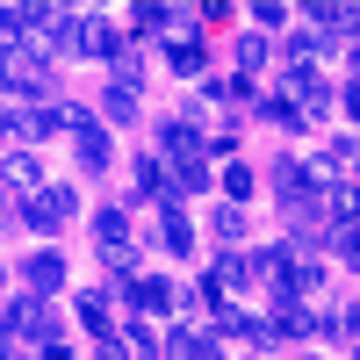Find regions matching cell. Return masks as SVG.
Listing matches in <instances>:
<instances>
[{
  "label": "cell",
  "mask_w": 360,
  "mask_h": 360,
  "mask_svg": "<svg viewBox=\"0 0 360 360\" xmlns=\"http://www.w3.org/2000/svg\"><path fill=\"white\" fill-rule=\"evenodd\" d=\"M94 238H101V259H108V266H137V245H130V217H123V209H101V217H94Z\"/></svg>",
  "instance_id": "1"
},
{
  "label": "cell",
  "mask_w": 360,
  "mask_h": 360,
  "mask_svg": "<svg viewBox=\"0 0 360 360\" xmlns=\"http://www.w3.org/2000/svg\"><path fill=\"white\" fill-rule=\"evenodd\" d=\"M58 332V317L37 303V295H15L8 303V339H51Z\"/></svg>",
  "instance_id": "2"
},
{
  "label": "cell",
  "mask_w": 360,
  "mask_h": 360,
  "mask_svg": "<svg viewBox=\"0 0 360 360\" xmlns=\"http://www.w3.org/2000/svg\"><path fill=\"white\" fill-rule=\"evenodd\" d=\"M22 217L37 224V231H58V224L72 217V188H44V195H29V202H22Z\"/></svg>",
  "instance_id": "3"
},
{
  "label": "cell",
  "mask_w": 360,
  "mask_h": 360,
  "mask_svg": "<svg viewBox=\"0 0 360 360\" xmlns=\"http://www.w3.org/2000/svg\"><path fill=\"white\" fill-rule=\"evenodd\" d=\"M8 94L51 101V94H58V79H51V65H29V58H8Z\"/></svg>",
  "instance_id": "4"
},
{
  "label": "cell",
  "mask_w": 360,
  "mask_h": 360,
  "mask_svg": "<svg viewBox=\"0 0 360 360\" xmlns=\"http://www.w3.org/2000/svg\"><path fill=\"white\" fill-rule=\"evenodd\" d=\"M72 144H79V166H86V173H101V166H108V137H101L94 115H79V108H72Z\"/></svg>",
  "instance_id": "5"
},
{
  "label": "cell",
  "mask_w": 360,
  "mask_h": 360,
  "mask_svg": "<svg viewBox=\"0 0 360 360\" xmlns=\"http://www.w3.org/2000/svg\"><path fill=\"white\" fill-rule=\"evenodd\" d=\"M159 144H166V159H180V173H188V166L209 152V137H202V130H188V123H159Z\"/></svg>",
  "instance_id": "6"
},
{
  "label": "cell",
  "mask_w": 360,
  "mask_h": 360,
  "mask_svg": "<svg viewBox=\"0 0 360 360\" xmlns=\"http://www.w3.org/2000/svg\"><path fill=\"white\" fill-rule=\"evenodd\" d=\"M22 274H29V288H58V281H65V259H58V252H29Z\"/></svg>",
  "instance_id": "7"
},
{
  "label": "cell",
  "mask_w": 360,
  "mask_h": 360,
  "mask_svg": "<svg viewBox=\"0 0 360 360\" xmlns=\"http://www.w3.org/2000/svg\"><path fill=\"white\" fill-rule=\"evenodd\" d=\"M159 245L188 259V245H195V231H188V217H180V209H166V217H159Z\"/></svg>",
  "instance_id": "8"
},
{
  "label": "cell",
  "mask_w": 360,
  "mask_h": 360,
  "mask_svg": "<svg viewBox=\"0 0 360 360\" xmlns=\"http://www.w3.org/2000/svg\"><path fill=\"white\" fill-rule=\"evenodd\" d=\"M217 281H231V288H238V281H259V259H252V252H224V259H217Z\"/></svg>",
  "instance_id": "9"
},
{
  "label": "cell",
  "mask_w": 360,
  "mask_h": 360,
  "mask_svg": "<svg viewBox=\"0 0 360 360\" xmlns=\"http://www.w3.org/2000/svg\"><path fill=\"white\" fill-rule=\"evenodd\" d=\"M115 44H123V37H115V22H86V29H79V51H94V58H108Z\"/></svg>",
  "instance_id": "10"
},
{
  "label": "cell",
  "mask_w": 360,
  "mask_h": 360,
  "mask_svg": "<svg viewBox=\"0 0 360 360\" xmlns=\"http://www.w3.org/2000/svg\"><path fill=\"white\" fill-rule=\"evenodd\" d=\"M137 310H173V288H166L159 274H144V281H137Z\"/></svg>",
  "instance_id": "11"
},
{
  "label": "cell",
  "mask_w": 360,
  "mask_h": 360,
  "mask_svg": "<svg viewBox=\"0 0 360 360\" xmlns=\"http://www.w3.org/2000/svg\"><path fill=\"white\" fill-rule=\"evenodd\" d=\"M79 324L86 332H108V295H79Z\"/></svg>",
  "instance_id": "12"
},
{
  "label": "cell",
  "mask_w": 360,
  "mask_h": 360,
  "mask_svg": "<svg viewBox=\"0 0 360 360\" xmlns=\"http://www.w3.org/2000/svg\"><path fill=\"white\" fill-rule=\"evenodd\" d=\"M173 360H209V339H195V332H173V346H166Z\"/></svg>",
  "instance_id": "13"
},
{
  "label": "cell",
  "mask_w": 360,
  "mask_h": 360,
  "mask_svg": "<svg viewBox=\"0 0 360 360\" xmlns=\"http://www.w3.org/2000/svg\"><path fill=\"white\" fill-rule=\"evenodd\" d=\"M332 245H339L346 266H360V224H339V231H332Z\"/></svg>",
  "instance_id": "14"
},
{
  "label": "cell",
  "mask_w": 360,
  "mask_h": 360,
  "mask_svg": "<svg viewBox=\"0 0 360 360\" xmlns=\"http://www.w3.org/2000/svg\"><path fill=\"white\" fill-rule=\"evenodd\" d=\"M137 15V29H144V37H159V29L173 22V8H152V0H144V8H130Z\"/></svg>",
  "instance_id": "15"
},
{
  "label": "cell",
  "mask_w": 360,
  "mask_h": 360,
  "mask_svg": "<svg viewBox=\"0 0 360 360\" xmlns=\"http://www.w3.org/2000/svg\"><path fill=\"white\" fill-rule=\"evenodd\" d=\"M130 108H137V86H108V115H115V123H123Z\"/></svg>",
  "instance_id": "16"
},
{
  "label": "cell",
  "mask_w": 360,
  "mask_h": 360,
  "mask_svg": "<svg viewBox=\"0 0 360 360\" xmlns=\"http://www.w3.org/2000/svg\"><path fill=\"white\" fill-rule=\"evenodd\" d=\"M173 72H202V44H173Z\"/></svg>",
  "instance_id": "17"
},
{
  "label": "cell",
  "mask_w": 360,
  "mask_h": 360,
  "mask_svg": "<svg viewBox=\"0 0 360 360\" xmlns=\"http://www.w3.org/2000/svg\"><path fill=\"white\" fill-rule=\"evenodd\" d=\"M259 58H266V44H259V37H245V44H238V79H245V72L259 65Z\"/></svg>",
  "instance_id": "18"
},
{
  "label": "cell",
  "mask_w": 360,
  "mask_h": 360,
  "mask_svg": "<svg viewBox=\"0 0 360 360\" xmlns=\"http://www.w3.org/2000/svg\"><path fill=\"white\" fill-rule=\"evenodd\" d=\"M217 238H245V209H217Z\"/></svg>",
  "instance_id": "19"
},
{
  "label": "cell",
  "mask_w": 360,
  "mask_h": 360,
  "mask_svg": "<svg viewBox=\"0 0 360 360\" xmlns=\"http://www.w3.org/2000/svg\"><path fill=\"white\" fill-rule=\"evenodd\" d=\"M346 108H353V123H360V86H353V94H346Z\"/></svg>",
  "instance_id": "20"
}]
</instances>
